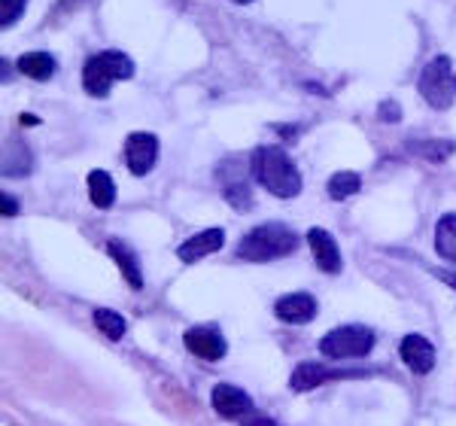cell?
<instances>
[{"label":"cell","instance_id":"16","mask_svg":"<svg viewBox=\"0 0 456 426\" xmlns=\"http://www.w3.org/2000/svg\"><path fill=\"white\" fill-rule=\"evenodd\" d=\"M19 73H25V77L37 79V83H46V79H53L55 73V58L46 55V53H28L19 58Z\"/></svg>","mask_w":456,"mask_h":426},{"label":"cell","instance_id":"6","mask_svg":"<svg viewBox=\"0 0 456 426\" xmlns=\"http://www.w3.org/2000/svg\"><path fill=\"white\" fill-rule=\"evenodd\" d=\"M156 159H159L156 135H150V131H134V135H128V141H125V161H128L131 174H137V177L150 174Z\"/></svg>","mask_w":456,"mask_h":426},{"label":"cell","instance_id":"12","mask_svg":"<svg viewBox=\"0 0 456 426\" xmlns=\"http://www.w3.org/2000/svg\"><path fill=\"white\" fill-rule=\"evenodd\" d=\"M223 244H225L223 229H204V232L192 234L189 241H183L180 250H176V256H180L183 262H198V259H204V256L223 250Z\"/></svg>","mask_w":456,"mask_h":426},{"label":"cell","instance_id":"18","mask_svg":"<svg viewBox=\"0 0 456 426\" xmlns=\"http://www.w3.org/2000/svg\"><path fill=\"white\" fill-rule=\"evenodd\" d=\"M94 326L104 332V338H110V341H119V338L125 335V329H128V323H125L122 314L110 311V307H98V311L92 314Z\"/></svg>","mask_w":456,"mask_h":426},{"label":"cell","instance_id":"2","mask_svg":"<svg viewBox=\"0 0 456 426\" xmlns=\"http://www.w3.org/2000/svg\"><path fill=\"white\" fill-rule=\"evenodd\" d=\"M296 247H298V234L292 232L289 225L265 223L244 234V241H240V247H238V259L271 262V259H281V256H289Z\"/></svg>","mask_w":456,"mask_h":426},{"label":"cell","instance_id":"4","mask_svg":"<svg viewBox=\"0 0 456 426\" xmlns=\"http://www.w3.org/2000/svg\"><path fill=\"white\" fill-rule=\"evenodd\" d=\"M420 94L426 98V104L436 110H447L453 104L456 94V73L447 55L432 58L420 73Z\"/></svg>","mask_w":456,"mask_h":426},{"label":"cell","instance_id":"17","mask_svg":"<svg viewBox=\"0 0 456 426\" xmlns=\"http://www.w3.org/2000/svg\"><path fill=\"white\" fill-rule=\"evenodd\" d=\"M436 250L441 259L456 266V213H444L436 225Z\"/></svg>","mask_w":456,"mask_h":426},{"label":"cell","instance_id":"15","mask_svg":"<svg viewBox=\"0 0 456 426\" xmlns=\"http://www.w3.org/2000/svg\"><path fill=\"white\" fill-rule=\"evenodd\" d=\"M88 198H92V204L101 210L113 208V201H116L113 177H110L107 171H101V168H94V171L88 174Z\"/></svg>","mask_w":456,"mask_h":426},{"label":"cell","instance_id":"26","mask_svg":"<svg viewBox=\"0 0 456 426\" xmlns=\"http://www.w3.org/2000/svg\"><path fill=\"white\" fill-rule=\"evenodd\" d=\"M19 122H21V125H37L40 119H37V116H31V113H25V116H19Z\"/></svg>","mask_w":456,"mask_h":426},{"label":"cell","instance_id":"14","mask_svg":"<svg viewBox=\"0 0 456 426\" xmlns=\"http://www.w3.org/2000/svg\"><path fill=\"white\" fill-rule=\"evenodd\" d=\"M107 253L116 259V266L122 268V274H125V281H128L134 290H141L143 286V274H141V266H137V256L131 253L128 244L119 238H113V241H107Z\"/></svg>","mask_w":456,"mask_h":426},{"label":"cell","instance_id":"10","mask_svg":"<svg viewBox=\"0 0 456 426\" xmlns=\"http://www.w3.org/2000/svg\"><path fill=\"white\" fill-rule=\"evenodd\" d=\"M274 314H277V320L301 326V323H311L316 317V299L311 292H289V296L277 299Z\"/></svg>","mask_w":456,"mask_h":426},{"label":"cell","instance_id":"24","mask_svg":"<svg viewBox=\"0 0 456 426\" xmlns=\"http://www.w3.org/2000/svg\"><path fill=\"white\" fill-rule=\"evenodd\" d=\"M380 119L399 122V119H402V113H399V104H395V101H387V104H380Z\"/></svg>","mask_w":456,"mask_h":426},{"label":"cell","instance_id":"13","mask_svg":"<svg viewBox=\"0 0 456 426\" xmlns=\"http://www.w3.org/2000/svg\"><path fill=\"white\" fill-rule=\"evenodd\" d=\"M341 374L344 372L326 369V365H320V363H298L296 372H292V378H289V387L296 393H311V390H320L326 381L341 378Z\"/></svg>","mask_w":456,"mask_h":426},{"label":"cell","instance_id":"27","mask_svg":"<svg viewBox=\"0 0 456 426\" xmlns=\"http://www.w3.org/2000/svg\"><path fill=\"white\" fill-rule=\"evenodd\" d=\"M232 4H253V0H232Z\"/></svg>","mask_w":456,"mask_h":426},{"label":"cell","instance_id":"5","mask_svg":"<svg viewBox=\"0 0 456 426\" xmlns=\"http://www.w3.org/2000/svg\"><path fill=\"white\" fill-rule=\"evenodd\" d=\"M374 332L369 326H338L332 332L322 335L320 354L329 359H356L371 354Z\"/></svg>","mask_w":456,"mask_h":426},{"label":"cell","instance_id":"3","mask_svg":"<svg viewBox=\"0 0 456 426\" xmlns=\"http://www.w3.org/2000/svg\"><path fill=\"white\" fill-rule=\"evenodd\" d=\"M134 77V61L119 49H110V53H98L86 61L83 68V86L92 98H107L110 86L119 83V79Z\"/></svg>","mask_w":456,"mask_h":426},{"label":"cell","instance_id":"22","mask_svg":"<svg viewBox=\"0 0 456 426\" xmlns=\"http://www.w3.org/2000/svg\"><path fill=\"white\" fill-rule=\"evenodd\" d=\"M0 213H4V219H10V217H16V213H19V201L10 193L0 195Z\"/></svg>","mask_w":456,"mask_h":426},{"label":"cell","instance_id":"21","mask_svg":"<svg viewBox=\"0 0 456 426\" xmlns=\"http://www.w3.org/2000/svg\"><path fill=\"white\" fill-rule=\"evenodd\" d=\"M28 0H0V28H12L25 16Z\"/></svg>","mask_w":456,"mask_h":426},{"label":"cell","instance_id":"9","mask_svg":"<svg viewBox=\"0 0 456 426\" xmlns=\"http://www.w3.org/2000/svg\"><path fill=\"white\" fill-rule=\"evenodd\" d=\"M399 356H402V363L417 374H429L436 369V348H432V341L423 335H404Z\"/></svg>","mask_w":456,"mask_h":426},{"label":"cell","instance_id":"20","mask_svg":"<svg viewBox=\"0 0 456 426\" xmlns=\"http://www.w3.org/2000/svg\"><path fill=\"white\" fill-rule=\"evenodd\" d=\"M408 150L429 161H444L456 152V143L453 141H414V143H408Z\"/></svg>","mask_w":456,"mask_h":426},{"label":"cell","instance_id":"1","mask_svg":"<svg viewBox=\"0 0 456 426\" xmlns=\"http://www.w3.org/2000/svg\"><path fill=\"white\" fill-rule=\"evenodd\" d=\"M256 183L277 198H296L301 193V174L283 146H256L249 156Z\"/></svg>","mask_w":456,"mask_h":426},{"label":"cell","instance_id":"7","mask_svg":"<svg viewBox=\"0 0 456 426\" xmlns=\"http://www.w3.org/2000/svg\"><path fill=\"white\" fill-rule=\"evenodd\" d=\"M213 411L223 421H244L253 411V399L234 384H216L213 387Z\"/></svg>","mask_w":456,"mask_h":426},{"label":"cell","instance_id":"11","mask_svg":"<svg viewBox=\"0 0 456 426\" xmlns=\"http://www.w3.org/2000/svg\"><path fill=\"white\" fill-rule=\"evenodd\" d=\"M307 244L314 250V259L320 271H326V274H338L341 271V250H338V241L326 229L307 232Z\"/></svg>","mask_w":456,"mask_h":426},{"label":"cell","instance_id":"19","mask_svg":"<svg viewBox=\"0 0 456 426\" xmlns=\"http://www.w3.org/2000/svg\"><path fill=\"white\" fill-rule=\"evenodd\" d=\"M359 186H362V177L353 171H338L332 174V180H329V198H335V201H344V198L356 195Z\"/></svg>","mask_w":456,"mask_h":426},{"label":"cell","instance_id":"8","mask_svg":"<svg viewBox=\"0 0 456 426\" xmlns=\"http://www.w3.org/2000/svg\"><path fill=\"white\" fill-rule=\"evenodd\" d=\"M183 341H186V348L192 350L195 356L208 359V363H216V359H223L225 350H228L223 332H219V329H213V326L189 329V332L183 335Z\"/></svg>","mask_w":456,"mask_h":426},{"label":"cell","instance_id":"25","mask_svg":"<svg viewBox=\"0 0 456 426\" xmlns=\"http://www.w3.org/2000/svg\"><path fill=\"white\" fill-rule=\"evenodd\" d=\"M441 281H444L447 286H453V290H456V271H441Z\"/></svg>","mask_w":456,"mask_h":426},{"label":"cell","instance_id":"23","mask_svg":"<svg viewBox=\"0 0 456 426\" xmlns=\"http://www.w3.org/2000/svg\"><path fill=\"white\" fill-rule=\"evenodd\" d=\"M240 426H281V423H274L271 421V417H265V414H259V411H249V414L244 417V421H240Z\"/></svg>","mask_w":456,"mask_h":426}]
</instances>
